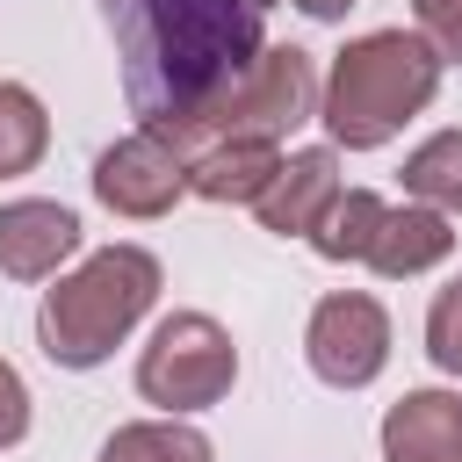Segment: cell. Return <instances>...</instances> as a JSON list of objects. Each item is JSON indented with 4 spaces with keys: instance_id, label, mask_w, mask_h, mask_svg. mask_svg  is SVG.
<instances>
[{
    "instance_id": "obj_1",
    "label": "cell",
    "mask_w": 462,
    "mask_h": 462,
    "mask_svg": "<svg viewBox=\"0 0 462 462\" xmlns=\"http://www.w3.org/2000/svg\"><path fill=\"white\" fill-rule=\"evenodd\" d=\"M101 14L123 43V94L159 137H173L267 51L253 0H101Z\"/></svg>"
},
{
    "instance_id": "obj_2",
    "label": "cell",
    "mask_w": 462,
    "mask_h": 462,
    "mask_svg": "<svg viewBox=\"0 0 462 462\" xmlns=\"http://www.w3.org/2000/svg\"><path fill=\"white\" fill-rule=\"evenodd\" d=\"M440 72H448V58L419 29H368V36H354L332 58L325 87H318L325 144H339V152H383L419 108H433Z\"/></svg>"
},
{
    "instance_id": "obj_3",
    "label": "cell",
    "mask_w": 462,
    "mask_h": 462,
    "mask_svg": "<svg viewBox=\"0 0 462 462\" xmlns=\"http://www.w3.org/2000/svg\"><path fill=\"white\" fill-rule=\"evenodd\" d=\"M159 260L144 245H101L87 253L72 274H58V289H43L36 303V346L58 361V368H101L130 332L137 318L159 303Z\"/></svg>"
},
{
    "instance_id": "obj_4",
    "label": "cell",
    "mask_w": 462,
    "mask_h": 462,
    "mask_svg": "<svg viewBox=\"0 0 462 462\" xmlns=\"http://www.w3.org/2000/svg\"><path fill=\"white\" fill-rule=\"evenodd\" d=\"M318 116V72H310V51H296V43H267L209 108H195L166 144L173 152H209V144H231V137H267V144H282L296 123H310Z\"/></svg>"
},
{
    "instance_id": "obj_5",
    "label": "cell",
    "mask_w": 462,
    "mask_h": 462,
    "mask_svg": "<svg viewBox=\"0 0 462 462\" xmlns=\"http://www.w3.org/2000/svg\"><path fill=\"white\" fill-rule=\"evenodd\" d=\"M231 383H238V346L209 310H173L152 325V339L137 354V397L144 404L188 419V411L224 404Z\"/></svg>"
},
{
    "instance_id": "obj_6",
    "label": "cell",
    "mask_w": 462,
    "mask_h": 462,
    "mask_svg": "<svg viewBox=\"0 0 462 462\" xmlns=\"http://www.w3.org/2000/svg\"><path fill=\"white\" fill-rule=\"evenodd\" d=\"M303 361L318 383L332 390H368L390 368V310L368 289H332L318 296L310 325H303Z\"/></svg>"
},
{
    "instance_id": "obj_7",
    "label": "cell",
    "mask_w": 462,
    "mask_h": 462,
    "mask_svg": "<svg viewBox=\"0 0 462 462\" xmlns=\"http://www.w3.org/2000/svg\"><path fill=\"white\" fill-rule=\"evenodd\" d=\"M94 195H101V209H116V217H166L180 195H188V152H173L159 130H130V137H116L101 159H94Z\"/></svg>"
},
{
    "instance_id": "obj_8",
    "label": "cell",
    "mask_w": 462,
    "mask_h": 462,
    "mask_svg": "<svg viewBox=\"0 0 462 462\" xmlns=\"http://www.w3.org/2000/svg\"><path fill=\"white\" fill-rule=\"evenodd\" d=\"M339 188H346V180H339V144L282 152V166H274V180L260 188L253 217H260V231H274V238H310Z\"/></svg>"
},
{
    "instance_id": "obj_9",
    "label": "cell",
    "mask_w": 462,
    "mask_h": 462,
    "mask_svg": "<svg viewBox=\"0 0 462 462\" xmlns=\"http://www.w3.org/2000/svg\"><path fill=\"white\" fill-rule=\"evenodd\" d=\"M79 253V217L51 195L0 202V274L14 282H58V267Z\"/></svg>"
},
{
    "instance_id": "obj_10",
    "label": "cell",
    "mask_w": 462,
    "mask_h": 462,
    "mask_svg": "<svg viewBox=\"0 0 462 462\" xmlns=\"http://www.w3.org/2000/svg\"><path fill=\"white\" fill-rule=\"evenodd\" d=\"M448 253H455V224H448L433 202H411V195H404V202L383 209V224H375L361 267H375L383 282H411V274L440 267Z\"/></svg>"
},
{
    "instance_id": "obj_11",
    "label": "cell",
    "mask_w": 462,
    "mask_h": 462,
    "mask_svg": "<svg viewBox=\"0 0 462 462\" xmlns=\"http://www.w3.org/2000/svg\"><path fill=\"white\" fill-rule=\"evenodd\" d=\"M383 462H462V390H404L383 411Z\"/></svg>"
},
{
    "instance_id": "obj_12",
    "label": "cell",
    "mask_w": 462,
    "mask_h": 462,
    "mask_svg": "<svg viewBox=\"0 0 462 462\" xmlns=\"http://www.w3.org/2000/svg\"><path fill=\"white\" fill-rule=\"evenodd\" d=\"M274 166H282V144H267V137H231V144H209V152H195L188 159V195H202V202H260V188L274 180Z\"/></svg>"
},
{
    "instance_id": "obj_13",
    "label": "cell",
    "mask_w": 462,
    "mask_h": 462,
    "mask_svg": "<svg viewBox=\"0 0 462 462\" xmlns=\"http://www.w3.org/2000/svg\"><path fill=\"white\" fill-rule=\"evenodd\" d=\"M101 462H217L209 433H195L188 419L159 411V419H130L101 440Z\"/></svg>"
},
{
    "instance_id": "obj_14",
    "label": "cell",
    "mask_w": 462,
    "mask_h": 462,
    "mask_svg": "<svg viewBox=\"0 0 462 462\" xmlns=\"http://www.w3.org/2000/svg\"><path fill=\"white\" fill-rule=\"evenodd\" d=\"M404 195L433 202L440 217H462V130H433L404 152Z\"/></svg>"
},
{
    "instance_id": "obj_15",
    "label": "cell",
    "mask_w": 462,
    "mask_h": 462,
    "mask_svg": "<svg viewBox=\"0 0 462 462\" xmlns=\"http://www.w3.org/2000/svg\"><path fill=\"white\" fill-rule=\"evenodd\" d=\"M383 209H390V202H383L375 188H339L332 209H325L318 231H310V253H318V260H339V267L361 260L368 238H375V224H383Z\"/></svg>"
},
{
    "instance_id": "obj_16",
    "label": "cell",
    "mask_w": 462,
    "mask_h": 462,
    "mask_svg": "<svg viewBox=\"0 0 462 462\" xmlns=\"http://www.w3.org/2000/svg\"><path fill=\"white\" fill-rule=\"evenodd\" d=\"M43 152H51V116H43V101H36L22 79H0V180L29 173Z\"/></svg>"
},
{
    "instance_id": "obj_17",
    "label": "cell",
    "mask_w": 462,
    "mask_h": 462,
    "mask_svg": "<svg viewBox=\"0 0 462 462\" xmlns=\"http://www.w3.org/2000/svg\"><path fill=\"white\" fill-rule=\"evenodd\" d=\"M426 354H433V368H440V375H455V383H462V274L426 303Z\"/></svg>"
},
{
    "instance_id": "obj_18",
    "label": "cell",
    "mask_w": 462,
    "mask_h": 462,
    "mask_svg": "<svg viewBox=\"0 0 462 462\" xmlns=\"http://www.w3.org/2000/svg\"><path fill=\"white\" fill-rule=\"evenodd\" d=\"M411 22L448 65H462V0H411Z\"/></svg>"
},
{
    "instance_id": "obj_19",
    "label": "cell",
    "mask_w": 462,
    "mask_h": 462,
    "mask_svg": "<svg viewBox=\"0 0 462 462\" xmlns=\"http://www.w3.org/2000/svg\"><path fill=\"white\" fill-rule=\"evenodd\" d=\"M22 440H29V383L0 354V448H22Z\"/></svg>"
},
{
    "instance_id": "obj_20",
    "label": "cell",
    "mask_w": 462,
    "mask_h": 462,
    "mask_svg": "<svg viewBox=\"0 0 462 462\" xmlns=\"http://www.w3.org/2000/svg\"><path fill=\"white\" fill-rule=\"evenodd\" d=\"M289 7H303L310 22H346V14L361 7V0H289Z\"/></svg>"
},
{
    "instance_id": "obj_21",
    "label": "cell",
    "mask_w": 462,
    "mask_h": 462,
    "mask_svg": "<svg viewBox=\"0 0 462 462\" xmlns=\"http://www.w3.org/2000/svg\"><path fill=\"white\" fill-rule=\"evenodd\" d=\"M253 7H260V14H267V7H274V0H253Z\"/></svg>"
}]
</instances>
